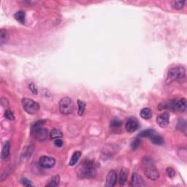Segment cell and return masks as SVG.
Returning a JSON list of instances; mask_svg holds the SVG:
<instances>
[{
	"label": "cell",
	"mask_w": 187,
	"mask_h": 187,
	"mask_svg": "<svg viewBox=\"0 0 187 187\" xmlns=\"http://www.w3.org/2000/svg\"><path fill=\"white\" fill-rule=\"evenodd\" d=\"M187 103L185 98L174 99L169 102H162L159 105V109L162 110H171L173 111L185 112L186 111Z\"/></svg>",
	"instance_id": "cell-1"
},
{
	"label": "cell",
	"mask_w": 187,
	"mask_h": 187,
	"mask_svg": "<svg viewBox=\"0 0 187 187\" xmlns=\"http://www.w3.org/2000/svg\"><path fill=\"white\" fill-rule=\"evenodd\" d=\"M144 165V173L148 179L151 181H156L160 178V174L159 170L153 165V160L151 157L146 156L143 160Z\"/></svg>",
	"instance_id": "cell-2"
},
{
	"label": "cell",
	"mask_w": 187,
	"mask_h": 187,
	"mask_svg": "<svg viewBox=\"0 0 187 187\" xmlns=\"http://www.w3.org/2000/svg\"><path fill=\"white\" fill-rule=\"evenodd\" d=\"M96 174H97V171L94 167V164L91 161L85 162L84 165L78 171V177L82 179H90L95 177Z\"/></svg>",
	"instance_id": "cell-3"
},
{
	"label": "cell",
	"mask_w": 187,
	"mask_h": 187,
	"mask_svg": "<svg viewBox=\"0 0 187 187\" xmlns=\"http://www.w3.org/2000/svg\"><path fill=\"white\" fill-rule=\"evenodd\" d=\"M186 76V69L182 66H176L169 69L167 77L170 80H182Z\"/></svg>",
	"instance_id": "cell-4"
},
{
	"label": "cell",
	"mask_w": 187,
	"mask_h": 187,
	"mask_svg": "<svg viewBox=\"0 0 187 187\" xmlns=\"http://www.w3.org/2000/svg\"><path fill=\"white\" fill-rule=\"evenodd\" d=\"M59 111L63 115H69L74 110V103L69 97H64L59 102Z\"/></svg>",
	"instance_id": "cell-5"
},
{
	"label": "cell",
	"mask_w": 187,
	"mask_h": 187,
	"mask_svg": "<svg viewBox=\"0 0 187 187\" xmlns=\"http://www.w3.org/2000/svg\"><path fill=\"white\" fill-rule=\"evenodd\" d=\"M22 105L25 111L29 114H35L40 110V105L35 101L29 98H24L21 101Z\"/></svg>",
	"instance_id": "cell-6"
},
{
	"label": "cell",
	"mask_w": 187,
	"mask_h": 187,
	"mask_svg": "<svg viewBox=\"0 0 187 187\" xmlns=\"http://www.w3.org/2000/svg\"><path fill=\"white\" fill-rule=\"evenodd\" d=\"M39 165L45 169L52 168L56 165V160L52 156H43L40 158Z\"/></svg>",
	"instance_id": "cell-7"
},
{
	"label": "cell",
	"mask_w": 187,
	"mask_h": 187,
	"mask_svg": "<svg viewBox=\"0 0 187 187\" xmlns=\"http://www.w3.org/2000/svg\"><path fill=\"white\" fill-rule=\"evenodd\" d=\"M139 128V122L137 119L134 117H131L127 120V123L125 124V129L128 132L132 133L135 132Z\"/></svg>",
	"instance_id": "cell-8"
},
{
	"label": "cell",
	"mask_w": 187,
	"mask_h": 187,
	"mask_svg": "<svg viewBox=\"0 0 187 187\" xmlns=\"http://www.w3.org/2000/svg\"><path fill=\"white\" fill-rule=\"evenodd\" d=\"M156 123L162 128H165L169 123V115L167 113H162L156 118Z\"/></svg>",
	"instance_id": "cell-9"
},
{
	"label": "cell",
	"mask_w": 187,
	"mask_h": 187,
	"mask_svg": "<svg viewBox=\"0 0 187 187\" xmlns=\"http://www.w3.org/2000/svg\"><path fill=\"white\" fill-rule=\"evenodd\" d=\"M117 172L113 169L110 170L106 176L105 186L108 187H113L116 184Z\"/></svg>",
	"instance_id": "cell-10"
},
{
	"label": "cell",
	"mask_w": 187,
	"mask_h": 187,
	"mask_svg": "<svg viewBox=\"0 0 187 187\" xmlns=\"http://www.w3.org/2000/svg\"><path fill=\"white\" fill-rule=\"evenodd\" d=\"M33 133L34 134V136L38 140L40 141H44L47 139L48 135V129L43 128V127H40V128L36 129Z\"/></svg>",
	"instance_id": "cell-11"
},
{
	"label": "cell",
	"mask_w": 187,
	"mask_h": 187,
	"mask_svg": "<svg viewBox=\"0 0 187 187\" xmlns=\"http://www.w3.org/2000/svg\"><path fill=\"white\" fill-rule=\"evenodd\" d=\"M131 186L133 187H141L145 186L144 181L137 172H134L132 174V180H131Z\"/></svg>",
	"instance_id": "cell-12"
},
{
	"label": "cell",
	"mask_w": 187,
	"mask_h": 187,
	"mask_svg": "<svg viewBox=\"0 0 187 187\" xmlns=\"http://www.w3.org/2000/svg\"><path fill=\"white\" fill-rule=\"evenodd\" d=\"M129 172L127 169L122 168L119 174V183L121 185H124L127 181Z\"/></svg>",
	"instance_id": "cell-13"
},
{
	"label": "cell",
	"mask_w": 187,
	"mask_h": 187,
	"mask_svg": "<svg viewBox=\"0 0 187 187\" xmlns=\"http://www.w3.org/2000/svg\"><path fill=\"white\" fill-rule=\"evenodd\" d=\"M140 117L145 120H148L152 117V111L150 108H144L140 111Z\"/></svg>",
	"instance_id": "cell-14"
},
{
	"label": "cell",
	"mask_w": 187,
	"mask_h": 187,
	"mask_svg": "<svg viewBox=\"0 0 187 187\" xmlns=\"http://www.w3.org/2000/svg\"><path fill=\"white\" fill-rule=\"evenodd\" d=\"M10 144L9 141L5 143L4 146H3L2 150V160H6L10 155Z\"/></svg>",
	"instance_id": "cell-15"
},
{
	"label": "cell",
	"mask_w": 187,
	"mask_h": 187,
	"mask_svg": "<svg viewBox=\"0 0 187 187\" xmlns=\"http://www.w3.org/2000/svg\"><path fill=\"white\" fill-rule=\"evenodd\" d=\"M82 153L79 151H75L74 153H73V154L72 155L70 161H69V166H74L78 162V161L79 160V159L80 158V156H81Z\"/></svg>",
	"instance_id": "cell-16"
},
{
	"label": "cell",
	"mask_w": 187,
	"mask_h": 187,
	"mask_svg": "<svg viewBox=\"0 0 187 187\" xmlns=\"http://www.w3.org/2000/svg\"><path fill=\"white\" fill-rule=\"evenodd\" d=\"M151 138V142L153 143V144L157 145V146H161V145H162L164 143V139L162 138L161 136L158 135V134H152V135L150 137Z\"/></svg>",
	"instance_id": "cell-17"
},
{
	"label": "cell",
	"mask_w": 187,
	"mask_h": 187,
	"mask_svg": "<svg viewBox=\"0 0 187 187\" xmlns=\"http://www.w3.org/2000/svg\"><path fill=\"white\" fill-rule=\"evenodd\" d=\"M25 16L26 14L24 13V11H22V10L18 11L14 15V18H15V20L18 21L19 23H21V24H24V23H25Z\"/></svg>",
	"instance_id": "cell-18"
},
{
	"label": "cell",
	"mask_w": 187,
	"mask_h": 187,
	"mask_svg": "<svg viewBox=\"0 0 187 187\" xmlns=\"http://www.w3.org/2000/svg\"><path fill=\"white\" fill-rule=\"evenodd\" d=\"M50 138L51 140H56L59 139V138H62L63 136V134L62 131L59 129H53V130L50 132Z\"/></svg>",
	"instance_id": "cell-19"
},
{
	"label": "cell",
	"mask_w": 187,
	"mask_h": 187,
	"mask_svg": "<svg viewBox=\"0 0 187 187\" xmlns=\"http://www.w3.org/2000/svg\"><path fill=\"white\" fill-rule=\"evenodd\" d=\"M59 182H60V177H59V176H55L50 180L48 183H47L46 186L48 187L58 186Z\"/></svg>",
	"instance_id": "cell-20"
},
{
	"label": "cell",
	"mask_w": 187,
	"mask_h": 187,
	"mask_svg": "<svg viewBox=\"0 0 187 187\" xmlns=\"http://www.w3.org/2000/svg\"><path fill=\"white\" fill-rule=\"evenodd\" d=\"M8 31L4 29H2L1 31H0V44H1V45H2L4 43H6V41L8 40Z\"/></svg>",
	"instance_id": "cell-21"
},
{
	"label": "cell",
	"mask_w": 187,
	"mask_h": 187,
	"mask_svg": "<svg viewBox=\"0 0 187 187\" xmlns=\"http://www.w3.org/2000/svg\"><path fill=\"white\" fill-rule=\"evenodd\" d=\"M155 133L153 129H147V130H143L138 135V137H151L152 134Z\"/></svg>",
	"instance_id": "cell-22"
},
{
	"label": "cell",
	"mask_w": 187,
	"mask_h": 187,
	"mask_svg": "<svg viewBox=\"0 0 187 187\" xmlns=\"http://www.w3.org/2000/svg\"><path fill=\"white\" fill-rule=\"evenodd\" d=\"M186 1H174L172 2V8L176 10H181L184 7Z\"/></svg>",
	"instance_id": "cell-23"
},
{
	"label": "cell",
	"mask_w": 187,
	"mask_h": 187,
	"mask_svg": "<svg viewBox=\"0 0 187 187\" xmlns=\"http://www.w3.org/2000/svg\"><path fill=\"white\" fill-rule=\"evenodd\" d=\"M78 115L79 116H83V113L85 111V103L83 101L78 100Z\"/></svg>",
	"instance_id": "cell-24"
},
{
	"label": "cell",
	"mask_w": 187,
	"mask_h": 187,
	"mask_svg": "<svg viewBox=\"0 0 187 187\" xmlns=\"http://www.w3.org/2000/svg\"><path fill=\"white\" fill-rule=\"evenodd\" d=\"M45 121L44 120H40L35 122V123L32 125V127H31V132L33 133V132H34L36 129H39L40 128V127H43V124H45Z\"/></svg>",
	"instance_id": "cell-25"
},
{
	"label": "cell",
	"mask_w": 187,
	"mask_h": 187,
	"mask_svg": "<svg viewBox=\"0 0 187 187\" xmlns=\"http://www.w3.org/2000/svg\"><path fill=\"white\" fill-rule=\"evenodd\" d=\"M178 156H180V158H181V160L184 161V162H186L187 153L186 148H182L178 151Z\"/></svg>",
	"instance_id": "cell-26"
},
{
	"label": "cell",
	"mask_w": 187,
	"mask_h": 187,
	"mask_svg": "<svg viewBox=\"0 0 187 187\" xmlns=\"http://www.w3.org/2000/svg\"><path fill=\"white\" fill-rule=\"evenodd\" d=\"M121 125V121L118 119H113L111 122V127L112 129H118Z\"/></svg>",
	"instance_id": "cell-27"
},
{
	"label": "cell",
	"mask_w": 187,
	"mask_h": 187,
	"mask_svg": "<svg viewBox=\"0 0 187 187\" xmlns=\"http://www.w3.org/2000/svg\"><path fill=\"white\" fill-rule=\"evenodd\" d=\"M5 118H8V120L10 121H13L15 119V116H14L13 113L11 111V110L10 109H7L5 112Z\"/></svg>",
	"instance_id": "cell-28"
},
{
	"label": "cell",
	"mask_w": 187,
	"mask_h": 187,
	"mask_svg": "<svg viewBox=\"0 0 187 187\" xmlns=\"http://www.w3.org/2000/svg\"><path fill=\"white\" fill-rule=\"evenodd\" d=\"M140 143L141 140L140 139V137H137L135 140H134L132 141V144H131V147H132V150L137 149V148L140 146Z\"/></svg>",
	"instance_id": "cell-29"
},
{
	"label": "cell",
	"mask_w": 187,
	"mask_h": 187,
	"mask_svg": "<svg viewBox=\"0 0 187 187\" xmlns=\"http://www.w3.org/2000/svg\"><path fill=\"white\" fill-rule=\"evenodd\" d=\"M178 128L180 130H186V121L183 119H180L178 124Z\"/></svg>",
	"instance_id": "cell-30"
},
{
	"label": "cell",
	"mask_w": 187,
	"mask_h": 187,
	"mask_svg": "<svg viewBox=\"0 0 187 187\" xmlns=\"http://www.w3.org/2000/svg\"><path fill=\"white\" fill-rule=\"evenodd\" d=\"M166 173H167L168 177L172 178L176 175V172H175L174 169L172 167H167V169H166Z\"/></svg>",
	"instance_id": "cell-31"
},
{
	"label": "cell",
	"mask_w": 187,
	"mask_h": 187,
	"mask_svg": "<svg viewBox=\"0 0 187 187\" xmlns=\"http://www.w3.org/2000/svg\"><path fill=\"white\" fill-rule=\"evenodd\" d=\"M21 183H22V184L25 186H32V183H31V181H29V180H28L27 178H22Z\"/></svg>",
	"instance_id": "cell-32"
},
{
	"label": "cell",
	"mask_w": 187,
	"mask_h": 187,
	"mask_svg": "<svg viewBox=\"0 0 187 187\" xmlns=\"http://www.w3.org/2000/svg\"><path fill=\"white\" fill-rule=\"evenodd\" d=\"M29 88L31 91V92H32L33 94H37V89L36 85H34V83H31V84L29 85Z\"/></svg>",
	"instance_id": "cell-33"
},
{
	"label": "cell",
	"mask_w": 187,
	"mask_h": 187,
	"mask_svg": "<svg viewBox=\"0 0 187 187\" xmlns=\"http://www.w3.org/2000/svg\"><path fill=\"white\" fill-rule=\"evenodd\" d=\"M54 144L56 147L61 148L63 146V142L62 140H61V138H59V139H56L55 141H54Z\"/></svg>",
	"instance_id": "cell-34"
}]
</instances>
